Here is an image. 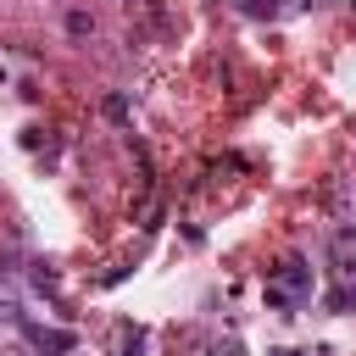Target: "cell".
Returning a JSON list of instances; mask_svg holds the SVG:
<instances>
[{
    "instance_id": "obj_1",
    "label": "cell",
    "mask_w": 356,
    "mask_h": 356,
    "mask_svg": "<svg viewBox=\"0 0 356 356\" xmlns=\"http://www.w3.org/2000/svg\"><path fill=\"white\" fill-rule=\"evenodd\" d=\"M312 289H317V278H312V267L300 261V256H284L273 273H267V306L273 312H300L306 300H312Z\"/></svg>"
},
{
    "instance_id": "obj_2",
    "label": "cell",
    "mask_w": 356,
    "mask_h": 356,
    "mask_svg": "<svg viewBox=\"0 0 356 356\" xmlns=\"http://www.w3.org/2000/svg\"><path fill=\"white\" fill-rule=\"evenodd\" d=\"M22 334H28L33 350H50V356H72L78 350V334H67V328H44V323H28L22 317Z\"/></svg>"
},
{
    "instance_id": "obj_3",
    "label": "cell",
    "mask_w": 356,
    "mask_h": 356,
    "mask_svg": "<svg viewBox=\"0 0 356 356\" xmlns=\"http://www.w3.org/2000/svg\"><path fill=\"white\" fill-rule=\"evenodd\" d=\"M334 267H339V273H356V234H350V228L334 234Z\"/></svg>"
},
{
    "instance_id": "obj_4",
    "label": "cell",
    "mask_w": 356,
    "mask_h": 356,
    "mask_svg": "<svg viewBox=\"0 0 356 356\" xmlns=\"http://www.w3.org/2000/svg\"><path fill=\"white\" fill-rule=\"evenodd\" d=\"M0 323H22V295L11 284H0Z\"/></svg>"
},
{
    "instance_id": "obj_5",
    "label": "cell",
    "mask_w": 356,
    "mask_h": 356,
    "mask_svg": "<svg viewBox=\"0 0 356 356\" xmlns=\"http://www.w3.org/2000/svg\"><path fill=\"white\" fill-rule=\"evenodd\" d=\"M67 33H72V39H89V33H95V17H89V11H67Z\"/></svg>"
},
{
    "instance_id": "obj_6",
    "label": "cell",
    "mask_w": 356,
    "mask_h": 356,
    "mask_svg": "<svg viewBox=\"0 0 356 356\" xmlns=\"http://www.w3.org/2000/svg\"><path fill=\"white\" fill-rule=\"evenodd\" d=\"M100 111H106L111 122H128V95H106V100H100Z\"/></svg>"
},
{
    "instance_id": "obj_7",
    "label": "cell",
    "mask_w": 356,
    "mask_h": 356,
    "mask_svg": "<svg viewBox=\"0 0 356 356\" xmlns=\"http://www.w3.org/2000/svg\"><path fill=\"white\" fill-rule=\"evenodd\" d=\"M61 278H56V267L50 261H33V289H56Z\"/></svg>"
},
{
    "instance_id": "obj_8",
    "label": "cell",
    "mask_w": 356,
    "mask_h": 356,
    "mask_svg": "<svg viewBox=\"0 0 356 356\" xmlns=\"http://www.w3.org/2000/svg\"><path fill=\"white\" fill-rule=\"evenodd\" d=\"M278 356H295V350H278Z\"/></svg>"
}]
</instances>
